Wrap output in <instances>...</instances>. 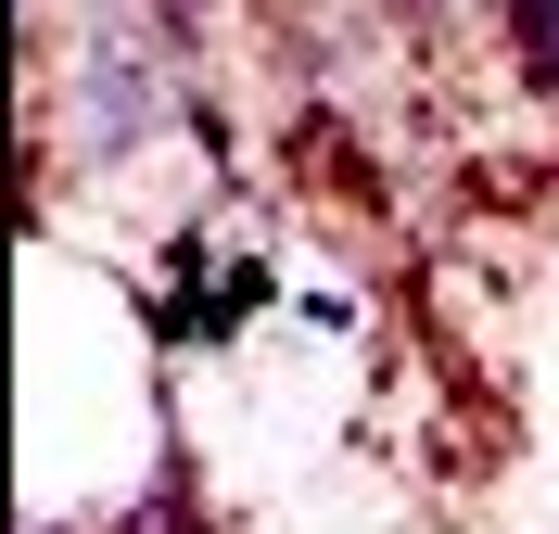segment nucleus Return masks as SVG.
Segmentation results:
<instances>
[{"label": "nucleus", "instance_id": "obj_2", "mask_svg": "<svg viewBox=\"0 0 559 534\" xmlns=\"http://www.w3.org/2000/svg\"><path fill=\"white\" fill-rule=\"evenodd\" d=\"M509 38H522L534 90H559V0H509Z\"/></svg>", "mask_w": 559, "mask_h": 534}, {"label": "nucleus", "instance_id": "obj_1", "mask_svg": "<svg viewBox=\"0 0 559 534\" xmlns=\"http://www.w3.org/2000/svg\"><path fill=\"white\" fill-rule=\"evenodd\" d=\"M153 128H166V64H153V38L140 26H90V51H76V153H90V166H128Z\"/></svg>", "mask_w": 559, "mask_h": 534}]
</instances>
